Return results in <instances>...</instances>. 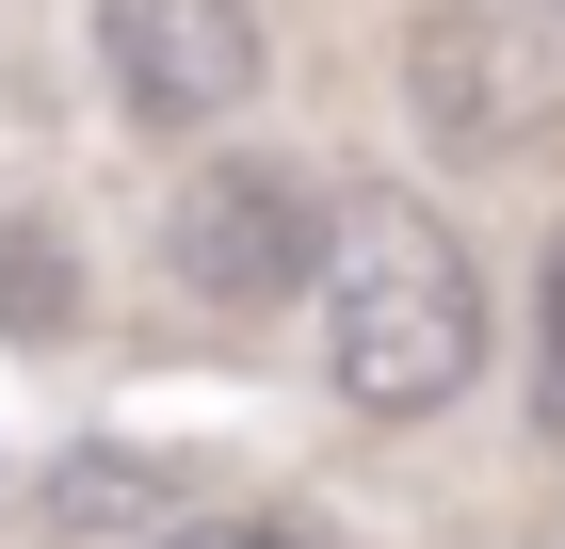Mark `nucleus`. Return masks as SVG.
Returning <instances> with one entry per match:
<instances>
[{
  "mask_svg": "<svg viewBox=\"0 0 565 549\" xmlns=\"http://www.w3.org/2000/svg\"><path fill=\"white\" fill-rule=\"evenodd\" d=\"M97 82H114L130 129L194 146L259 97V17L243 0H97Z\"/></svg>",
  "mask_w": 565,
  "mask_h": 549,
  "instance_id": "3",
  "label": "nucleus"
},
{
  "mask_svg": "<svg viewBox=\"0 0 565 549\" xmlns=\"http://www.w3.org/2000/svg\"><path fill=\"white\" fill-rule=\"evenodd\" d=\"M550 17H565V0H550Z\"/></svg>",
  "mask_w": 565,
  "mask_h": 549,
  "instance_id": "9",
  "label": "nucleus"
},
{
  "mask_svg": "<svg viewBox=\"0 0 565 549\" xmlns=\"http://www.w3.org/2000/svg\"><path fill=\"white\" fill-rule=\"evenodd\" d=\"M82 324V258L49 211H0V339H65Z\"/></svg>",
  "mask_w": 565,
  "mask_h": 549,
  "instance_id": "5",
  "label": "nucleus"
},
{
  "mask_svg": "<svg viewBox=\"0 0 565 549\" xmlns=\"http://www.w3.org/2000/svg\"><path fill=\"white\" fill-rule=\"evenodd\" d=\"M518 372H533V421L565 436V226H550V258H533V339H518Z\"/></svg>",
  "mask_w": 565,
  "mask_h": 549,
  "instance_id": "6",
  "label": "nucleus"
},
{
  "mask_svg": "<svg viewBox=\"0 0 565 549\" xmlns=\"http://www.w3.org/2000/svg\"><path fill=\"white\" fill-rule=\"evenodd\" d=\"M404 114H420L436 162H501V146L533 129L518 33H501V17H420V33H404Z\"/></svg>",
  "mask_w": 565,
  "mask_h": 549,
  "instance_id": "4",
  "label": "nucleus"
},
{
  "mask_svg": "<svg viewBox=\"0 0 565 549\" xmlns=\"http://www.w3.org/2000/svg\"><path fill=\"white\" fill-rule=\"evenodd\" d=\"M323 226L340 211H323L275 146H226V162H194L162 194V275L194 307H291L307 275H323Z\"/></svg>",
  "mask_w": 565,
  "mask_h": 549,
  "instance_id": "2",
  "label": "nucleus"
},
{
  "mask_svg": "<svg viewBox=\"0 0 565 549\" xmlns=\"http://www.w3.org/2000/svg\"><path fill=\"white\" fill-rule=\"evenodd\" d=\"M307 307H323V388L355 421H436L484 372V275L452 243V211H420V194H355L323 226Z\"/></svg>",
  "mask_w": 565,
  "mask_h": 549,
  "instance_id": "1",
  "label": "nucleus"
},
{
  "mask_svg": "<svg viewBox=\"0 0 565 549\" xmlns=\"http://www.w3.org/2000/svg\"><path fill=\"white\" fill-rule=\"evenodd\" d=\"M49 517H65V534H97V517H146V468L82 453V468H65V485H49Z\"/></svg>",
  "mask_w": 565,
  "mask_h": 549,
  "instance_id": "7",
  "label": "nucleus"
},
{
  "mask_svg": "<svg viewBox=\"0 0 565 549\" xmlns=\"http://www.w3.org/2000/svg\"><path fill=\"white\" fill-rule=\"evenodd\" d=\"M146 549H307V534H291V517H162Z\"/></svg>",
  "mask_w": 565,
  "mask_h": 549,
  "instance_id": "8",
  "label": "nucleus"
}]
</instances>
